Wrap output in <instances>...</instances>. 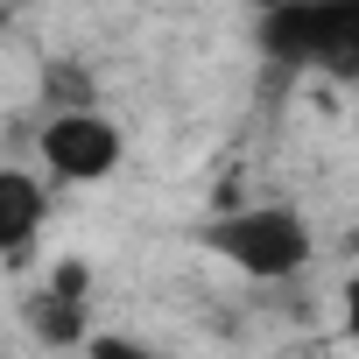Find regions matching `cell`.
I'll return each mask as SVG.
<instances>
[{"label":"cell","instance_id":"obj_1","mask_svg":"<svg viewBox=\"0 0 359 359\" xmlns=\"http://www.w3.org/2000/svg\"><path fill=\"white\" fill-rule=\"evenodd\" d=\"M254 43L275 71H317L352 85L359 78V0H268Z\"/></svg>","mask_w":359,"mask_h":359},{"label":"cell","instance_id":"obj_2","mask_svg":"<svg viewBox=\"0 0 359 359\" xmlns=\"http://www.w3.org/2000/svg\"><path fill=\"white\" fill-rule=\"evenodd\" d=\"M198 247L219 254L226 268H240L247 282H289L317 254L303 212H289V205H226L219 219L198 226Z\"/></svg>","mask_w":359,"mask_h":359},{"label":"cell","instance_id":"obj_3","mask_svg":"<svg viewBox=\"0 0 359 359\" xmlns=\"http://www.w3.org/2000/svg\"><path fill=\"white\" fill-rule=\"evenodd\" d=\"M36 155L57 184H106L127 155V134L99 113V106H78V113H50L43 134H36Z\"/></svg>","mask_w":359,"mask_h":359},{"label":"cell","instance_id":"obj_4","mask_svg":"<svg viewBox=\"0 0 359 359\" xmlns=\"http://www.w3.org/2000/svg\"><path fill=\"white\" fill-rule=\"evenodd\" d=\"M50 226V184L36 169H0V254H29Z\"/></svg>","mask_w":359,"mask_h":359},{"label":"cell","instance_id":"obj_5","mask_svg":"<svg viewBox=\"0 0 359 359\" xmlns=\"http://www.w3.org/2000/svg\"><path fill=\"white\" fill-rule=\"evenodd\" d=\"M85 359H162V352L127 338V331H99V338H85Z\"/></svg>","mask_w":359,"mask_h":359}]
</instances>
